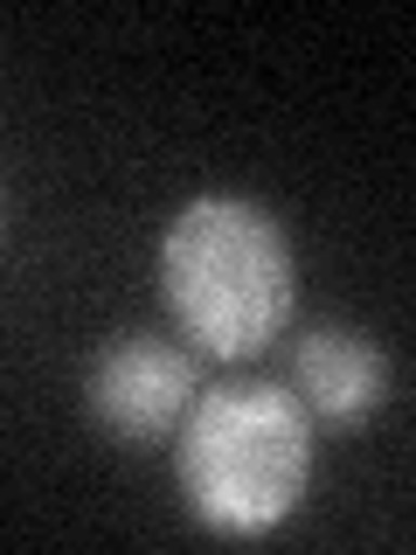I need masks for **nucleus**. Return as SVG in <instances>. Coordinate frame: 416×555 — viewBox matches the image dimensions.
Wrapping results in <instances>:
<instances>
[{
    "label": "nucleus",
    "mask_w": 416,
    "mask_h": 555,
    "mask_svg": "<svg viewBox=\"0 0 416 555\" xmlns=\"http://www.w3.org/2000/svg\"><path fill=\"white\" fill-rule=\"evenodd\" d=\"M160 299L195 354H264L299 306L285 222L250 195H195L160 230Z\"/></svg>",
    "instance_id": "f257e3e1"
},
{
    "label": "nucleus",
    "mask_w": 416,
    "mask_h": 555,
    "mask_svg": "<svg viewBox=\"0 0 416 555\" xmlns=\"http://www.w3.org/2000/svg\"><path fill=\"white\" fill-rule=\"evenodd\" d=\"M167 444L187 514L222 542L277 534L312 486V416L277 382L202 389Z\"/></svg>",
    "instance_id": "f03ea898"
},
{
    "label": "nucleus",
    "mask_w": 416,
    "mask_h": 555,
    "mask_svg": "<svg viewBox=\"0 0 416 555\" xmlns=\"http://www.w3.org/2000/svg\"><path fill=\"white\" fill-rule=\"evenodd\" d=\"M202 396V375H195V354L173 347L160 334H126L112 340L104 354L91 361L83 375V410L104 438L146 451V444H167L181 430L187 403Z\"/></svg>",
    "instance_id": "7ed1b4c3"
},
{
    "label": "nucleus",
    "mask_w": 416,
    "mask_h": 555,
    "mask_svg": "<svg viewBox=\"0 0 416 555\" xmlns=\"http://www.w3.org/2000/svg\"><path fill=\"white\" fill-rule=\"evenodd\" d=\"M291 396L312 424L326 430H361L389 403V354L361 326H306L291 340Z\"/></svg>",
    "instance_id": "20e7f679"
}]
</instances>
